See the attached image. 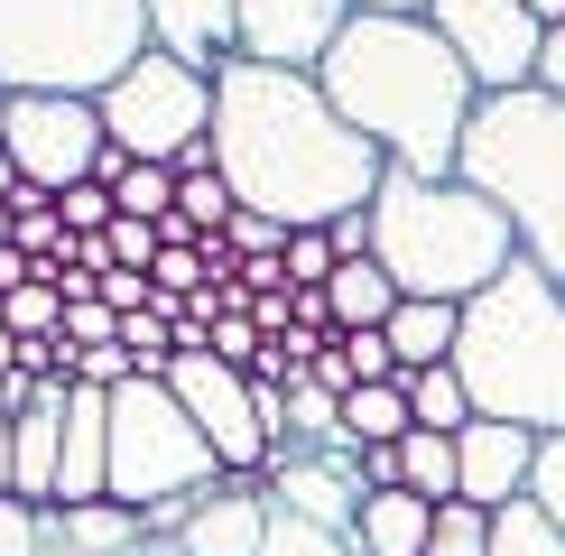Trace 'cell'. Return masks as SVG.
Segmentation results:
<instances>
[{
  "instance_id": "1",
  "label": "cell",
  "mask_w": 565,
  "mask_h": 556,
  "mask_svg": "<svg viewBox=\"0 0 565 556\" xmlns=\"http://www.w3.org/2000/svg\"><path fill=\"white\" fill-rule=\"evenodd\" d=\"M214 177L242 214H269L288 232H324L343 214H371L390 158L324 103L316 75L232 56L214 75Z\"/></svg>"
},
{
  "instance_id": "2",
  "label": "cell",
  "mask_w": 565,
  "mask_h": 556,
  "mask_svg": "<svg viewBox=\"0 0 565 556\" xmlns=\"http://www.w3.org/2000/svg\"><path fill=\"white\" fill-rule=\"evenodd\" d=\"M316 84L408 177H455L463 121L482 103L473 75L455 65V46L436 38V19H352L334 38V56L316 65Z\"/></svg>"
},
{
  "instance_id": "3",
  "label": "cell",
  "mask_w": 565,
  "mask_h": 556,
  "mask_svg": "<svg viewBox=\"0 0 565 556\" xmlns=\"http://www.w3.org/2000/svg\"><path fill=\"white\" fill-rule=\"evenodd\" d=\"M455 381L473 389V417L529 436H565V278L510 260L482 297H463Z\"/></svg>"
},
{
  "instance_id": "4",
  "label": "cell",
  "mask_w": 565,
  "mask_h": 556,
  "mask_svg": "<svg viewBox=\"0 0 565 556\" xmlns=\"http://www.w3.org/2000/svg\"><path fill=\"white\" fill-rule=\"evenodd\" d=\"M371 260L398 278V297H436L463 307L491 278L520 260V232H510L463 177H408L390 168L371 195Z\"/></svg>"
},
{
  "instance_id": "5",
  "label": "cell",
  "mask_w": 565,
  "mask_h": 556,
  "mask_svg": "<svg viewBox=\"0 0 565 556\" xmlns=\"http://www.w3.org/2000/svg\"><path fill=\"white\" fill-rule=\"evenodd\" d=\"M455 177L520 232V260L565 278V103L547 84L482 93L473 121H463Z\"/></svg>"
},
{
  "instance_id": "6",
  "label": "cell",
  "mask_w": 565,
  "mask_h": 556,
  "mask_svg": "<svg viewBox=\"0 0 565 556\" xmlns=\"http://www.w3.org/2000/svg\"><path fill=\"white\" fill-rule=\"evenodd\" d=\"M139 56H149L139 0H0V93L103 103Z\"/></svg>"
},
{
  "instance_id": "7",
  "label": "cell",
  "mask_w": 565,
  "mask_h": 556,
  "mask_svg": "<svg viewBox=\"0 0 565 556\" xmlns=\"http://www.w3.org/2000/svg\"><path fill=\"white\" fill-rule=\"evenodd\" d=\"M93 111H103V130H111V149H121V158H149V168H177V177L214 168V75L158 56V46Z\"/></svg>"
},
{
  "instance_id": "8",
  "label": "cell",
  "mask_w": 565,
  "mask_h": 556,
  "mask_svg": "<svg viewBox=\"0 0 565 556\" xmlns=\"http://www.w3.org/2000/svg\"><path fill=\"white\" fill-rule=\"evenodd\" d=\"M223 455L204 446V427L185 417L168 381H121L111 389V501L149 510L168 492H214Z\"/></svg>"
},
{
  "instance_id": "9",
  "label": "cell",
  "mask_w": 565,
  "mask_h": 556,
  "mask_svg": "<svg viewBox=\"0 0 565 556\" xmlns=\"http://www.w3.org/2000/svg\"><path fill=\"white\" fill-rule=\"evenodd\" d=\"M0 149H10L19 185L65 195V185H93L111 130H103L93 103H75V93H10V103H0Z\"/></svg>"
},
{
  "instance_id": "10",
  "label": "cell",
  "mask_w": 565,
  "mask_h": 556,
  "mask_svg": "<svg viewBox=\"0 0 565 556\" xmlns=\"http://www.w3.org/2000/svg\"><path fill=\"white\" fill-rule=\"evenodd\" d=\"M436 38L455 46V65L473 75V93H520L537 84V56H547V29L529 19V0H436Z\"/></svg>"
},
{
  "instance_id": "11",
  "label": "cell",
  "mask_w": 565,
  "mask_h": 556,
  "mask_svg": "<svg viewBox=\"0 0 565 556\" xmlns=\"http://www.w3.org/2000/svg\"><path fill=\"white\" fill-rule=\"evenodd\" d=\"M168 389L185 399V417L204 427V446L223 455V482H260L269 473V436H260V408H250V371H232L214 353H177L168 362Z\"/></svg>"
},
{
  "instance_id": "12",
  "label": "cell",
  "mask_w": 565,
  "mask_h": 556,
  "mask_svg": "<svg viewBox=\"0 0 565 556\" xmlns=\"http://www.w3.org/2000/svg\"><path fill=\"white\" fill-rule=\"evenodd\" d=\"M242 10V56L250 65H288V75H316L334 56V38L352 29V0H232Z\"/></svg>"
},
{
  "instance_id": "13",
  "label": "cell",
  "mask_w": 565,
  "mask_h": 556,
  "mask_svg": "<svg viewBox=\"0 0 565 556\" xmlns=\"http://www.w3.org/2000/svg\"><path fill=\"white\" fill-rule=\"evenodd\" d=\"M260 492H269V510H288V520L352 538V520H362L371 482H362V455H269Z\"/></svg>"
},
{
  "instance_id": "14",
  "label": "cell",
  "mask_w": 565,
  "mask_h": 556,
  "mask_svg": "<svg viewBox=\"0 0 565 556\" xmlns=\"http://www.w3.org/2000/svg\"><path fill=\"white\" fill-rule=\"evenodd\" d=\"M537 446H547V436L501 427V417H473V427L455 436V463H463V492H455V501H473V510H510V501H529Z\"/></svg>"
},
{
  "instance_id": "15",
  "label": "cell",
  "mask_w": 565,
  "mask_h": 556,
  "mask_svg": "<svg viewBox=\"0 0 565 556\" xmlns=\"http://www.w3.org/2000/svg\"><path fill=\"white\" fill-rule=\"evenodd\" d=\"M139 10H149V46L195 65V75H223L242 56V10L232 0H139Z\"/></svg>"
},
{
  "instance_id": "16",
  "label": "cell",
  "mask_w": 565,
  "mask_h": 556,
  "mask_svg": "<svg viewBox=\"0 0 565 556\" xmlns=\"http://www.w3.org/2000/svg\"><path fill=\"white\" fill-rule=\"evenodd\" d=\"M65 399L75 389H38L19 408V446H10V492L29 510H56V482H65Z\"/></svg>"
},
{
  "instance_id": "17",
  "label": "cell",
  "mask_w": 565,
  "mask_h": 556,
  "mask_svg": "<svg viewBox=\"0 0 565 556\" xmlns=\"http://www.w3.org/2000/svg\"><path fill=\"white\" fill-rule=\"evenodd\" d=\"M260 538H269V492L260 482H214L177 556H260Z\"/></svg>"
},
{
  "instance_id": "18",
  "label": "cell",
  "mask_w": 565,
  "mask_h": 556,
  "mask_svg": "<svg viewBox=\"0 0 565 556\" xmlns=\"http://www.w3.org/2000/svg\"><path fill=\"white\" fill-rule=\"evenodd\" d=\"M46 538L84 547V556H149V520L130 501H84V510H46Z\"/></svg>"
},
{
  "instance_id": "19",
  "label": "cell",
  "mask_w": 565,
  "mask_h": 556,
  "mask_svg": "<svg viewBox=\"0 0 565 556\" xmlns=\"http://www.w3.org/2000/svg\"><path fill=\"white\" fill-rule=\"evenodd\" d=\"M427 528H436V501H417V492H371L362 520H352V547H362V556H427Z\"/></svg>"
},
{
  "instance_id": "20",
  "label": "cell",
  "mask_w": 565,
  "mask_h": 556,
  "mask_svg": "<svg viewBox=\"0 0 565 556\" xmlns=\"http://www.w3.org/2000/svg\"><path fill=\"white\" fill-rule=\"evenodd\" d=\"M455 324H463V307H436V297H398V316L381 324L390 353H398V381H408V371L455 362Z\"/></svg>"
},
{
  "instance_id": "21",
  "label": "cell",
  "mask_w": 565,
  "mask_h": 556,
  "mask_svg": "<svg viewBox=\"0 0 565 556\" xmlns=\"http://www.w3.org/2000/svg\"><path fill=\"white\" fill-rule=\"evenodd\" d=\"M324 307H334V334H381V324L398 316V278L381 260H343L334 278H324Z\"/></svg>"
},
{
  "instance_id": "22",
  "label": "cell",
  "mask_w": 565,
  "mask_h": 556,
  "mask_svg": "<svg viewBox=\"0 0 565 556\" xmlns=\"http://www.w3.org/2000/svg\"><path fill=\"white\" fill-rule=\"evenodd\" d=\"M93 185H111L121 223H168V214H177V168H149V158H121V149H103Z\"/></svg>"
},
{
  "instance_id": "23",
  "label": "cell",
  "mask_w": 565,
  "mask_h": 556,
  "mask_svg": "<svg viewBox=\"0 0 565 556\" xmlns=\"http://www.w3.org/2000/svg\"><path fill=\"white\" fill-rule=\"evenodd\" d=\"M343 436H352V446H408V436H417V417H408V389H398V381H371V389H352V399H343Z\"/></svg>"
},
{
  "instance_id": "24",
  "label": "cell",
  "mask_w": 565,
  "mask_h": 556,
  "mask_svg": "<svg viewBox=\"0 0 565 556\" xmlns=\"http://www.w3.org/2000/svg\"><path fill=\"white\" fill-rule=\"evenodd\" d=\"M398 389H408V417H417L427 436H463V427H473V389L455 381V362H436V371H408Z\"/></svg>"
},
{
  "instance_id": "25",
  "label": "cell",
  "mask_w": 565,
  "mask_h": 556,
  "mask_svg": "<svg viewBox=\"0 0 565 556\" xmlns=\"http://www.w3.org/2000/svg\"><path fill=\"white\" fill-rule=\"evenodd\" d=\"M398 492H417V501H455V492H463L455 436H427V427H417L408 446H398Z\"/></svg>"
},
{
  "instance_id": "26",
  "label": "cell",
  "mask_w": 565,
  "mask_h": 556,
  "mask_svg": "<svg viewBox=\"0 0 565 556\" xmlns=\"http://www.w3.org/2000/svg\"><path fill=\"white\" fill-rule=\"evenodd\" d=\"M491 556H565V528L537 501H510V510H491Z\"/></svg>"
},
{
  "instance_id": "27",
  "label": "cell",
  "mask_w": 565,
  "mask_h": 556,
  "mask_svg": "<svg viewBox=\"0 0 565 556\" xmlns=\"http://www.w3.org/2000/svg\"><path fill=\"white\" fill-rule=\"evenodd\" d=\"M242 214V204H232V185L214 177V168H195V177H177V223L195 232V242H214V232Z\"/></svg>"
},
{
  "instance_id": "28",
  "label": "cell",
  "mask_w": 565,
  "mask_h": 556,
  "mask_svg": "<svg viewBox=\"0 0 565 556\" xmlns=\"http://www.w3.org/2000/svg\"><path fill=\"white\" fill-rule=\"evenodd\" d=\"M427 556H491V510H473V501H436Z\"/></svg>"
},
{
  "instance_id": "29",
  "label": "cell",
  "mask_w": 565,
  "mask_h": 556,
  "mask_svg": "<svg viewBox=\"0 0 565 556\" xmlns=\"http://www.w3.org/2000/svg\"><path fill=\"white\" fill-rule=\"evenodd\" d=\"M260 556H362V547H352V538H334V528H306V520H288V510H269Z\"/></svg>"
},
{
  "instance_id": "30",
  "label": "cell",
  "mask_w": 565,
  "mask_h": 556,
  "mask_svg": "<svg viewBox=\"0 0 565 556\" xmlns=\"http://www.w3.org/2000/svg\"><path fill=\"white\" fill-rule=\"evenodd\" d=\"M56 223H65V242H93V232L121 223V204H111V185H65V195H56Z\"/></svg>"
},
{
  "instance_id": "31",
  "label": "cell",
  "mask_w": 565,
  "mask_h": 556,
  "mask_svg": "<svg viewBox=\"0 0 565 556\" xmlns=\"http://www.w3.org/2000/svg\"><path fill=\"white\" fill-rule=\"evenodd\" d=\"M204 353L232 362V371H260V362H269V334H260L242 307H232V316H214V343H204Z\"/></svg>"
},
{
  "instance_id": "32",
  "label": "cell",
  "mask_w": 565,
  "mask_h": 556,
  "mask_svg": "<svg viewBox=\"0 0 565 556\" xmlns=\"http://www.w3.org/2000/svg\"><path fill=\"white\" fill-rule=\"evenodd\" d=\"M334 269V232H288V288H324Z\"/></svg>"
},
{
  "instance_id": "33",
  "label": "cell",
  "mask_w": 565,
  "mask_h": 556,
  "mask_svg": "<svg viewBox=\"0 0 565 556\" xmlns=\"http://www.w3.org/2000/svg\"><path fill=\"white\" fill-rule=\"evenodd\" d=\"M65 343H75V362H84L93 343H121V316H111L103 297H65Z\"/></svg>"
},
{
  "instance_id": "34",
  "label": "cell",
  "mask_w": 565,
  "mask_h": 556,
  "mask_svg": "<svg viewBox=\"0 0 565 556\" xmlns=\"http://www.w3.org/2000/svg\"><path fill=\"white\" fill-rule=\"evenodd\" d=\"M334 353H343V371H352V389H371V381H398V353H390V334H343Z\"/></svg>"
},
{
  "instance_id": "35",
  "label": "cell",
  "mask_w": 565,
  "mask_h": 556,
  "mask_svg": "<svg viewBox=\"0 0 565 556\" xmlns=\"http://www.w3.org/2000/svg\"><path fill=\"white\" fill-rule=\"evenodd\" d=\"M46 547V510H29L19 492H0V556H38Z\"/></svg>"
},
{
  "instance_id": "36",
  "label": "cell",
  "mask_w": 565,
  "mask_h": 556,
  "mask_svg": "<svg viewBox=\"0 0 565 556\" xmlns=\"http://www.w3.org/2000/svg\"><path fill=\"white\" fill-rule=\"evenodd\" d=\"M529 501L547 510V520L565 528V436H547V446H537V473H529Z\"/></svg>"
},
{
  "instance_id": "37",
  "label": "cell",
  "mask_w": 565,
  "mask_h": 556,
  "mask_svg": "<svg viewBox=\"0 0 565 556\" xmlns=\"http://www.w3.org/2000/svg\"><path fill=\"white\" fill-rule=\"evenodd\" d=\"M103 242H111V269H139V278H149L158 250H168V242H158V223H111Z\"/></svg>"
},
{
  "instance_id": "38",
  "label": "cell",
  "mask_w": 565,
  "mask_h": 556,
  "mask_svg": "<svg viewBox=\"0 0 565 556\" xmlns=\"http://www.w3.org/2000/svg\"><path fill=\"white\" fill-rule=\"evenodd\" d=\"M334 232V260H371V214H343V223H324Z\"/></svg>"
},
{
  "instance_id": "39",
  "label": "cell",
  "mask_w": 565,
  "mask_h": 556,
  "mask_svg": "<svg viewBox=\"0 0 565 556\" xmlns=\"http://www.w3.org/2000/svg\"><path fill=\"white\" fill-rule=\"evenodd\" d=\"M362 482L371 492H398V446H362Z\"/></svg>"
},
{
  "instance_id": "40",
  "label": "cell",
  "mask_w": 565,
  "mask_h": 556,
  "mask_svg": "<svg viewBox=\"0 0 565 556\" xmlns=\"http://www.w3.org/2000/svg\"><path fill=\"white\" fill-rule=\"evenodd\" d=\"M537 84L565 103V29H547V56H537Z\"/></svg>"
},
{
  "instance_id": "41",
  "label": "cell",
  "mask_w": 565,
  "mask_h": 556,
  "mask_svg": "<svg viewBox=\"0 0 565 556\" xmlns=\"http://www.w3.org/2000/svg\"><path fill=\"white\" fill-rule=\"evenodd\" d=\"M352 10H362V19H427L436 0H352Z\"/></svg>"
},
{
  "instance_id": "42",
  "label": "cell",
  "mask_w": 565,
  "mask_h": 556,
  "mask_svg": "<svg viewBox=\"0 0 565 556\" xmlns=\"http://www.w3.org/2000/svg\"><path fill=\"white\" fill-rule=\"evenodd\" d=\"M529 19L537 29H565V0H529Z\"/></svg>"
},
{
  "instance_id": "43",
  "label": "cell",
  "mask_w": 565,
  "mask_h": 556,
  "mask_svg": "<svg viewBox=\"0 0 565 556\" xmlns=\"http://www.w3.org/2000/svg\"><path fill=\"white\" fill-rule=\"evenodd\" d=\"M10 371H19V334H10V324H0V381H10Z\"/></svg>"
},
{
  "instance_id": "44",
  "label": "cell",
  "mask_w": 565,
  "mask_h": 556,
  "mask_svg": "<svg viewBox=\"0 0 565 556\" xmlns=\"http://www.w3.org/2000/svg\"><path fill=\"white\" fill-rule=\"evenodd\" d=\"M19 195V168H10V149H0V204H10Z\"/></svg>"
},
{
  "instance_id": "45",
  "label": "cell",
  "mask_w": 565,
  "mask_h": 556,
  "mask_svg": "<svg viewBox=\"0 0 565 556\" xmlns=\"http://www.w3.org/2000/svg\"><path fill=\"white\" fill-rule=\"evenodd\" d=\"M38 556H84V547H65V538H46V547H38Z\"/></svg>"
},
{
  "instance_id": "46",
  "label": "cell",
  "mask_w": 565,
  "mask_h": 556,
  "mask_svg": "<svg viewBox=\"0 0 565 556\" xmlns=\"http://www.w3.org/2000/svg\"><path fill=\"white\" fill-rule=\"evenodd\" d=\"M0 250H10V204H0Z\"/></svg>"
},
{
  "instance_id": "47",
  "label": "cell",
  "mask_w": 565,
  "mask_h": 556,
  "mask_svg": "<svg viewBox=\"0 0 565 556\" xmlns=\"http://www.w3.org/2000/svg\"><path fill=\"white\" fill-rule=\"evenodd\" d=\"M0 103H10V93H0Z\"/></svg>"
}]
</instances>
